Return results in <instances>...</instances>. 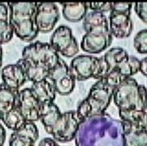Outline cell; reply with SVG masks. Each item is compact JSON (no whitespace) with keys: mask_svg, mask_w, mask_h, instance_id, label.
Listing matches in <instances>:
<instances>
[{"mask_svg":"<svg viewBox=\"0 0 147 146\" xmlns=\"http://www.w3.org/2000/svg\"><path fill=\"white\" fill-rule=\"evenodd\" d=\"M10 22L14 32L22 41L31 42L38 36L36 24L37 3H7Z\"/></svg>","mask_w":147,"mask_h":146,"instance_id":"cell-4","label":"cell"},{"mask_svg":"<svg viewBox=\"0 0 147 146\" xmlns=\"http://www.w3.org/2000/svg\"><path fill=\"white\" fill-rule=\"evenodd\" d=\"M1 77L3 84L16 91H19L27 81L23 69L17 63L4 66L1 69Z\"/></svg>","mask_w":147,"mask_h":146,"instance_id":"cell-16","label":"cell"},{"mask_svg":"<svg viewBox=\"0 0 147 146\" xmlns=\"http://www.w3.org/2000/svg\"><path fill=\"white\" fill-rule=\"evenodd\" d=\"M47 78L51 81L56 92L59 94H70L75 87L76 79L71 73L69 65L61 58L56 66L50 71Z\"/></svg>","mask_w":147,"mask_h":146,"instance_id":"cell-12","label":"cell"},{"mask_svg":"<svg viewBox=\"0 0 147 146\" xmlns=\"http://www.w3.org/2000/svg\"><path fill=\"white\" fill-rule=\"evenodd\" d=\"M139 71L147 77V56L143 59H140V69Z\"/></svg>","mask_w":147,"mask_h":146,"instance_id":"cell-29","label":"cell"},{"mask_svg":"<svg viewBox=\"0 0 147 146\" xmlns=\"http://www.w3.org/2000/svg\"><path fill=\"white\" fill-rule=\"evenodd\" d=\"M74 139L76 146H124L121 120L107 113L88 117L82 122Z\"/></svg>","mask_w":147,"mask_h":146,"instance_id":"cell-1","label":"cell"},{"mask_svg":"<svg viewBox=\"0 0 147 146\" xmlns=\"http://www.w3.org/2000/svg\"><path fill=\"white\" fill-rule=\"evenodd\" d=\"M62 6L63 17L70 22L81 21L88 13L87 3H64Z\"/></svg>","mask_w":147,"mask_h":146,"instance_id":"cell-21","label":"cell"},{"mask_svg":"<svg viewBox=\"0 0 147 146\" xmlns=\"http://www.w3.org/2000/svg\"><path fill=\"white\" fill-rule=\"evenodd\" d=\"M113 100L118 110L146 111L147 88L129 77L115 88Z\"/></svg>","mask_w":147,"mask_h":146,"instance_id":"cell-6","label":"cell"},{"mask_svg":"<svg viewBox=\"0 0 147 146\" xmlns=\"http://www.w3.org/2000/svg\"><path fill=\"white\" fill-rule=\"evenodd\" d=\"M40 120L46 132L55 141L65 143L74 139L84 119L77 110L62 112L55 102L42 105Z\"/></svg>","mask_w":147,"mask_h":146,"instance_id":"cell-2","label":"cell"},{"mask_svg":"<svg viewBox=\"0 0 147 146\" xmlns=\"http://www.w3.org/2000/svg\"><path fill=\"white\" fill-rule=\"evenodd\" d=\"M85 34L80 47L89 54H99L110 46L113 41V34L109 20L105 13L91 11L83 18Z\"/></svg>","mask_w":147,"mask_h":146,"instance_id":"cell-3","label":"cell"},{"mask_svg":"<svg viewBox=\"0 0 147 146\" xmlns=\"http://www.w3.org/2000/svg\"><path fill=\"white\" fill-rule=\"evenodd\" d=\"M7 137V132L4 128L3 124L0 122V146H3Z\"/></svg>","mask_w":147,"mask_h":146,"instance_id":"cell-30","label":"cell"},{"mask_svg":"<svg viewBox=\"0 0 147 146\" xmlns=\"http://www.w3.org/2000/svg\"><path fill=\"white\" fill-rule=\"evenodd\" d=\"M131 3H112L108 17L110 29L113 36L123 38L129 37L133 31Z\"/></svg>","mask_w":147,"mask_h":146,"instance_id":"cell-8","label":"cell"},{"mask_svg":"<svg viewBox=\"0 0 147 146\" xmlns=\"http://www.w3.org/2000/svg\"><path fill=\"white\" fill-rule=\"evenodd\" d=\"M120 120L128 124L147 128V112L141 110H118Z\"/></svg>","mask_w":147,"mask_h":146,"instance_id":"cell-23","label":"cell"},{"mask_svg":"<svg viewBox=\"0 0 147 146\" xmlns=\"http://www.w3.org/2000/svg\"><path fill=\"white\" fill-rule=\"evenodd\" d=\"M115 88L102 77L97 80L90 89L88 95L78 106L77 111L83 119L106 113L110 106Z\"/></svg>","mask_w":147,"mask_h":146,"instance_id":"cell-5","label":"cell"},{"mask_svg":"<svg viewBox=\"0 0 147 146\" xmlns=\"http://www.w3.org/2000/svg\"><path fill=\"white\" fill-rule=\"evenodd\" d=\"M50 44L59 54L68 58L74 57L80 48L72 30L66 25H60L55 28L50 38Z\"/></svg>","mask_w":147,"mask_h":146,"instance_id":"cell-11","label":"cell"},{"mask_svg":"<svg viewBox=\"0 0 147 146\" xmlns=\"http://www.w3.org/2000/svg\"><path fill=\"white\" fill-rule=\"evenodd\" d=\"M16 63L22 67L27 81H32V83L47 79L49 76L50 71L51 70L50 68L46 66H38L30 63L22 58L18 59Z\"/></svg>","mask_w":147,"mask_h":146,"instance_id":"cell-19","label":"cell"},{"mask_svg":"<svg viewBox=\"0 0 147 146\" xmlns=\"http://www.w3.org/2000/svg\"><path fill=\"white\" fill-rule=\"evenodd\" d=\"M18 92L0 83V120L16 106Z\"/></svg>","mask_w":147,"mask_h":146,"instance_id":"cell-20","label":"cell"},{"mask_svg":"<svg viewBox=\"0 0 147 146\" xmlns=\"http://www.w3.org/2000/svg\"><path fill=\"white\" fill-rule=\"evenodd\" d=\"M39 132L34 122L26 121L20 129L11 134L9 146H35Z\"/></svg>","mask_w":147,"mask_h":146,"instance_id":"cell-15","label":"cell"},{"mask_svg":"<svg viewBox=\"0 0 147 146\" xmlns=\"http://www.w3.org/2000/svg\"><path fill=\"white\" fill-rule=\"evenodd\" d=\"M14 34V29L10 22L7 3H0V44L2 45L10 42Z\"/></svg>","mask_w":147,"mask_h":146,"instance_id":"cell-22","label":"cell"},{"mask_svg":"<svg viewBox=\"0 0 147 146\" xmlns=\"http://www.w3.org/2000/svg\"><path fill=\"white\" fill-rule=\"evenodd\" d=\"M87 6L91 11H100L106 14L111 10L112 3H87Z\"/></svg>","mask_w":147,"mask_h":146,"instance_id":"cell-26","label":"cell"},{"mask_svg":"<svg viewBox=\"0 0 147 146\" xmlns=\"http://www.w3.org/2000/svg\"><path fill=\"white\" fill-rule=\"evenodd\" d=\"M59 15V8L55 3H37L35 19L38 31L48 33L53 30Z\"/></svg>","mask_w":147,"mask_h":146,"instance_id":"cell-13","label":"cell"},{"mask_svg":"<svg viewBox=\"0 0 147 146\" xmlns=\"http://www.w3.org/2000/svg\"><path fill=\"white\" fill-rule=\"evenodd\" d=\"M124 146H147V128L122 121Z\"/></svg>","mask_w":147,"mask_h":146,"instance_id":"cell-17","label":"cell"},{"mask_svg":"<svg viewBox=\"0 0 147 146\" xmlns=\"http://www.w3.org/2000/svg\"><path fill=\"white\" fill-rule=\"evenodd\" d=\"M69 66L71 73L78 81H85L90 78L99 80L108 73V67L103 56L76 55L70 61Z\"/></svg>","mask_w":147,"mask_h":146,"instance_id":"cell-7","label":"cell"},{"mask_svg":"<svg viewBox=\"0 0 147 146\" xmlns=\"http://www.w3.org/2000/svg\"><path fill=\"white\" fill-rule=\"evenodd\" d=\"M1 120L5 126L13 131L20 129L26 122V119L18 110L17 105L11 111L7 113Z\"/></svg>","mask_w":147,"mask_h":146,"instance_id":"cell-24","label":"cell"},{"mask_svg":"<svg viewBox=\"0 0 147 146\" xmlns=\"http://www.w3.org/2000/svg\"><path fill=\"white\" fill-rule=\"evenodd\" d=\"M38 146H60L57 141L51 137H44L40 141Z\"/></svg>","mask_w":147,"mask_h":146,"instance_id":"cell-28","label":"cell"},{"mask_svg":"<svg viewBox=\"0 0 147 146\" xmlns=\"http://www.w3.org/2000/svg\"><path fill=\"white\" fill-rule=\"evenodd\" d=\"M30 88L36 98L39 101L41 105L55 102L57 92L54 85L48 78L40 81L33 82Z\"/></svg>","mask_w":147,"mask_h":146,"instance_id":"cell-18","label":"cell"},{"mask_svg":"<svg viewBox=\"0 0 147 146\" xmlns=\"http://www.w3.org/2000/svg\"><path fill=\"white\" fill-rule=\"evenodd\" d=\"M134 46L140 54H147V29L141 30L134 35Z\"/></svg>","mask_w":147,"mask_h":146,"instance_id":"cell-25","label":"cell"},{"mask_svg":"<svg viewBox=\"0 0 147 146\" xmlns=\"http://www.w3.org/2000/svg\"><path fill=\"white\" fill-rule=\"evenodd\" d=\"M22 59L30 63L52 69L59 62L60 56L50 42L35 41L22 49Z\"/></svg>","mask_w":147,"mask_h":146,"instance_id":"cell-10","label":"cell"},{"mask_svg":"<svg viewBox=\"0 0 147 146\" xmlns=\"http://www.w3.org/2000/svg\"><path fill=\"white\" fill-rule=\"evenodd\" d=\"M107 62L108 72L117 69L125 77H132L139 72L140 59L134 55L129 54L124 48L120 46L110 48L103 55Z\"/></svg>","mask_w":147,"mask_h":146,"instance_id":"cell-9","label":"cell"},{"mask_svg":"<svg viewBox=\"0 0 147 146\" xmlns=\"http://www.w3.org/2000/svg\"><path fill=\"white\" fill-rule=\"evenodd\" d=\"M134 7L138 17L147 23V3H135Z\"/></svg>","mask_w":147,"mask_h":146,"instance_id":"cell-27","label":"cell"},{"mask_svg":"<svg viewBox=\"0 0 147 146\" xmlns=\"http://www.w3.org/2000/svg\"><path fill=\"white\" fill-rule=\"evenodd\" d=\"M17 106L26 121L35 122L40 120L42 105L34 95L30 88H24L19 90Z\"/></svg>","mask_w":147,"mask_h":146,"instance_id":"cell-14","label":"cell"},{"mask_svg":"<svg viewBox=\"0 0 147 146\" xmlns=\"http://www.w3.org/2000/svg\"><path fill=\"white\" fill-rule=\"evenodd\" d=\"M3 47L2 45L0 44V69H2V66H3Z\"/></svg>","mask_w":147,"mask_h":146,"instance_id":"cell-31","label":"cell"}]
</instances>
